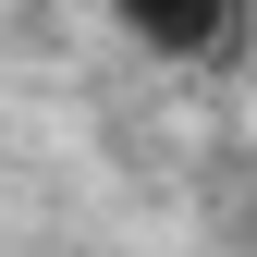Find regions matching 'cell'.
Instances as JSON below:
<instances>
[{"instance_id":"6da1fadb","label":"cell","mask_w":257,"mask_h":257,"mask_svg":"<svg viewBox=\"0 0 257 257\" xmlns=\"http://www.w3.org/2000/svg\"><path fill=\"white\" fill-rule=\"evenodd\" d=\"M110 13H122V37H147L159 61H196V49L233 37V0H110Z\"/></svg>"}]
</instances>
